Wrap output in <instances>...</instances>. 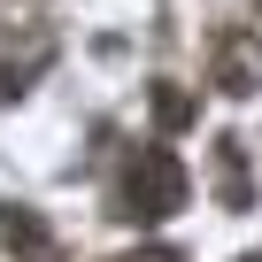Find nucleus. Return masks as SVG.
<instances>
[{"mask_svg":"<svg viewBox=\"0 0 262 262\" xmlns=\"http://www.w3.org/2000/svg\"><path fill=\"white\" fill-rule=\"evenodd\" d=\"M208 85H216V93H231V100H247V93L262 85V31H247V24L216 31V54H208Z\"/></svg>","mask_w":262,"mask_h":262,"instance_id":"2","label":"nucleus"},{"mask_svg":"<svg viewBox=\"0 0 262 262\" xmlns=\"http://www.w3.org/2000/svg\"><path fill=\"white\" fill-rule=\"evenodd\" d=\"M185 193H193V178H185V162H178L170 147H131L123 170H116L108 208H116L123 224H162V216L185 208Z\"/></svg>","mask_w":262,"mask_h":262,"instance_id":"1","label":"nucleus"},{"mask_svg":"<svg viewBox=\"0 0 262 262\" xmlns=\"http://www.w3.org/2000/svg\"><path fill=\"white\" fill-rule=\"evenodd\" d=\"M193 116H201V108H193V93H185V85H170V77H162V85H155V123H162V131H185V123H193Z\"/></svg>","mask_w":262,"mask_h":262,"instance_id":"4","label":"nucleus"},{"mask_svg":"<svg viewBox=\"0 0 262 262\" xmlns=\"http://www.w3.org/2000/svg\"><path fill=\"white\" fill-rule=\"evenodd\" d=\"M216 201L224 208H254V185H247V139H216Z\"/></svg>","mask_w":262,"mask_h":262,"instance_id":"3","label":"nucleus"}]
</instances>
